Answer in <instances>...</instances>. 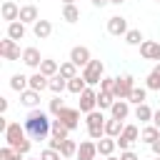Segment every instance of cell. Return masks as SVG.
<instances>
[{
	"label": "cell",
	"instance_id": "obj_42",
	"mask_svg": "<svg viewBox=\"0 0 160 160\" xmlns=\"http://www.w3.org/2000/svg\"><path fill=\"white\" fill-rule=\"evenodd\" d=\"M100 90L112 92V90H115V78H102V80H100Z\"/></svg>",
	"mask_w": 160,
	"mask_h": 160
},
{
	"label": "cell",
	"instance_id": "obj_49",
	"mask_svg": "<svg viewBox=\"0 0 160 160\" xmlns=\"http://www.w3.org/2000/svg\"><path fill=\"white\" fill-rule=\"evenodd\" d=\"M110 2H112V5H122L125 0H110Z\"/></svg>",
	"mask_w": 160,
	"mask_h": 160
},
{
	"label": "cell",
	"instance_id": "obj_23",
	"mask_svg": "<svg viewBox=\"0 0 160 160\" xmlns=\"http://www.w3.org/2000/svg\"><path fill=\"white\" fill-rule=\"evenodd\" d=\"M135 120H140V122H152V110H150L148 102L135 105Z\"/></svg>",
	"mask_w": 160,
	"mask_h": 160
},
{
	"label": "cell",
	"instance_id": "obj_39",
	"mask_svg": "<svg viewBox=\"0 0 160 160\" xmlns=\"http://www.w3.org/2000/svg\"><path fill=\"white\" fill-rule=\"evenodd\" d=\"M40 160H62V155H60V150H52V148H45V150L40 152Z\"/></svg>",
	"mask_w": 160,
	"mask_h": 160
},
{
	"label": "cell",
	"instance_id": "obj_47",
	"mask_svg": "<svg viewBox=\"0 0 160 160\" xmlns=\"http://www.w3.org/2000/svg\"><path fill=\"white\" fill-rule=\"evenodd\" d=\"M90 2H92V5H95V8H105V5H108V2H110V0H90Z\"/></svg>",
	"mask_w": 160,
	"mask_h": 160
},
{
	"label": "cell",
	"instance_id": "obj_28",
	"mask_svg": "<svg viewBox=\"0 0 160 160\" xmlns=\"http://www.w3.org/2000/svg\"><path fill=\"white\" fill-rule=\"evenodd\" d=\"M85 88H88V82H85V78H82V75H75L72 80H68V90H70L72 95H80Z\"/></svg>",
	"mask_w": 160,
	"mask_h": 160
},
{
	"label": "cell",
	"instance_id": "obj_8",
	"mask_svg": "<svg viewBox=\"0 0 160 160\" xmlns=\"http://www.w3.org/2000/svg\"><path fill=\"white\" fill-rule=\"evenodd\" d=\"M108 32L115 35V38H125V32H128V20H125L122 15L108 18Z\"/></svg>",
	"mask_w": 160,
	"mask_h": 160
},
{
	"label": "cell",
	"instance_id": "obj_46",
	"mask_svg": "<svg viewBox=\"0 0 160 160\" xmlns=\"http://www.w3.org/2000/svg\"><path fill=\"white\" fill-rule=\"evenodd\" d=\"M152 125H155V128H160V110H155V112H152Z\"/></svg>",
	"mask_w": 160,
	"mask_h": 160
},
{
	"label": "cell",
	"instance_id": "obj_43",
	"mask_svg": "<svg viewBox=\"0 0 160 160\" xmlns=\"http://www.w3.org/2000/svg\"><path fill=\"white\" fill-rule=\"evenodd\" d=\"M65 140H60V138H55V135H50L48 138V148H52V150H60V145H62Z\"/></svg>",
	"mask_w": 160,
	"mask_h": 160
},
{
	"label": "cell",
	"instance_id": "obj_38",
	"mask_svg": "<svg viewBox=\"0 0 160 160\" xmlns=\"http://www.w3.org/2000/svg\"><path fill=\"white\" fill-rule=\"evenodd\" d=\"M142 40H145V38H142L140 30H128V32H125V42H128V45H140Z\"/></svg>",
	"mask_w": 160,
	"mask_h": 160
},
{
	"label": "cell",
	"instance_id": "obj_21",
	"mask_svg": "<svg viewBox=\"0 0 160 160\" xmlns=\"http://www.w3.org/2000/svg\"><path fill=\"white\" fill-rule=\"evenodd\" d=\"M20 20L28 25V22H38L40 20V15H38V8L35 5H22L20 8Z\"/></svg>",
	"mask_w": 160,
	"mask_h": 160
},
{
	"label": "cell",
	"instance_id": "obj_15",
	"mask_svg": "<svg viewBox=\"0 0 160 160\" xmlns=\"http://www.w3.org/2000/svg\"><path fill=\"white\" fill-rule=\"evenodd\" d=\"M115 148H118V140H115V138H110V135H105V138H100V140H98V155L110 158V155L115 152Z\"/></svg>",
	"mask_w": 160,
	"mask_h": 160
},
{
	"label": "cell",
	"instance_id": "obj_19",
	"mask_svg": "<svg viewBox=\"0 0 160 160\" xmlns=\"http://www.w3.org/2000/svg\"><path fill=\"white\" fill-rule=\"evenodd\" d=\"M20 102H22L25 108H30V110H32V108L40 102V92H38V90H32V88H28V90H22V92H20Z\"/></svg>",
	"mask_w": 160,
	"mask_h": 160
},
{
	"label": "cell",
	"instance_id": "obj_3",
	"mask_svg": "<svg viewBox=\"0 0 160 160\" xmlns=\"http://www.w3.org/2000/svg\"><path fill=\"white\" fill-rule=\"evenodd\" d=\"M82 78L88 85H100V80L105 78V65L102 60H90L85 68H82Z\"/></svg>",
	"mask_w": 160,
	"mask_h": 160
},
{
	"label": "cell",
	"instance_id": "obj_33",
	"mask_svg": "<svg viewBox=\"0 0 160 160\" xmlns=\"http://www.w3.org/2000/svg\"><path fill=\"white\" fill-rule=\"evenodd\" d=\"M145 98H148V88H132V92H130V98H128V102H132V105H140V102H145Z\"/></svg>",
	"mask_w": 160,
	"mask_h": 160
},
{
	"label": "cell",
	"instance_id": "obj_25",
	"mask_svg": "<svg viewBox=\"0 0 160 160\" xmlns=\"http://www.w3.org/2000/svg\"><path fill=\"white\" fill-rule=\"evenodd\" d=\"M40 72L48 75V78H52V75L60 72V65H58L55 60H50V58H42V62H40Z\"/></svg>",
	"mask_w": 160,
	"mask_h": 160
},
{
	"label": "cell",
	"instance_id": "obj_1",
	"mask_svg": "<svg viewBox=\"0 0 160 160\" xmlns=\"http://www.w3.org/2000/svg\"><path fill=\"white\" fill-rule=\"evenodd\" d=\"M22 125H25L28 135H30L32 140H38V142H40V140H48V138H50V132H52V120L48 118V112L35 110V108L25 115Z\"/></svg>",
	"mask_w": 160,
	"mask_h": 160
},
{
	"label": "cell",
	"instance_id": "obj_27",
	"mask_svg": "<svg viewBox=\"0 0 160 160\" xmlns=\"http://www.w3.org/2000/svg\"><path fill=\"white\" fill-rule=\"evenodd\" d=\"M48 90H52L55 95H60L62 90H68V78H62L60 72H58V75H52V78H50V88H48Z\"/></svg>",
	"mask_w": 160,
	"mask_h": 160
},
{
	"label": "cell",
	"instance_id": "obj_55",
	"mask_svg": "<svg viewBox=\"0 0 160 160\" xmlns=\"http://www.w3.org/2000/svg\"><path fill=\"white\" fill-rule=\"evenodd\" d=\"M158 2H160V0H158Z\"/></svg>",
	"mask_w": 160,
	"mask_h": 160
},
{
	"label": "cell",
	"instance_id": "obj_32",
	"mask_svg": "<svg viewBox=\"0 0 160 160\" xmlns=\"http://www.w3.org/2000/svg\"><path fill=\"white\" fill-rule=\"evenodd\" d=\"M60 75H62V78H68V80H72V78L78 75V65H75L72 60H65V62H60Z\"/></svg>",
	"mask_w": 160,
	"mask_h": 160
},
{
	"label": "cell",
	"instance_id": "obj_26",
	"mask_svg": "<svg viewBox=\"0 0 160 160\" xmlns=\"http://www.w3.org/2000/svg\"><path fill=\"white\" fill-rule=\"evenodd\" d=\"M10 88H12L15 92H22V90H28V88H30V78H25V75H20V72H18V75H12V78H10Z\"/></svg>",
	"mask_w": 160,
	"mask_h": 160
},
{
	"label": "cell",
	"instance_id": "obj_45",
	"mask_svg": "<svg viewBox=\"0 0 160 160\" xmlns=\"http://www.w3.org/2000/svg\"><path fill=\"white\" fill-rule=\"evenodd\" d=\"M150 150H152V152H155V155H160V138H158V140H155V142H152V145H150Z\"/></svg>",
	"mask_w": 160,
	"mask_h": 160
},
{
	"label": "cell",
	"instance_id": "obj_51",
	"mask_svg": "<svg viewBox=\"0 0 160 160\" xmlns=\"http://www.w3.org/2000/svg\"><path fill=\"white\" fill-rule=\"evenodd\" d=\"M22 160H40V158H22Z\"/></svg>",
	"mask_w": 160,
	"mask_h": 160
},
{
	"label": "cell",
	"instance_id": "obj_35",
	"mask_svg": "<svg viewBox=\"0 0 160 160\" xmlns=\"http://www.w3.org/2000/svg\"><path fill=\"white\" fill-rule=\"evenodd\" d=\"M25 155L20 152V150H15V148H10V145H5V148H0V160H22Z\"/></svg>",
	"mask_w": 160,
	"mask_h": 160
},
{
	"label": "cell",
	"instance_id": "obj_30",
	"mask_svg": "<svg viewBox=\"0 0 160 160\" xmlns=\"http://www.w3.org/2000/svg\"><path fill=\"white\" fill-rule=\"evenodd\" d=\"M105 115H102V110H92V112H85V122H88V128H95V125H105Z\"/></svg>",
	"mask_w": 160,
	"mask_h": 160
},
{
	"label": "cell",
	"instance_id": "obj_2",
	"mask_svg": "<svg viewBox=\"0 0 160 160\" xmlns=\"http://www.w3.org/2000/svg\"><path fill=\"white\" fill-rule=\"evenodd\" d=\"M2 135H5V142H8L10 148L20 150L22 155H28V152H30V148H32V138L28 135L25 125H20V122H10V125H8V130H5Z\"/></svg>",
	"mask_w": 160,
	"mask_h": 160
},
{
	"label": "cell",
	"instance_id": "obj_20",
	"mask_svg": "<svg viewBox=\"0 0 160 160\" xmlns=\"http://www.w3.org/2000/svg\"><path fill=\"white\" fill-rule=\"evenodd\" d=\"M145 88L148 90H155V92H160V62L150 70V75L145 78Z\"/></svg>",
	"mask_w": 160,
	"mask_h": 160
},
{
	"label": "cell",
	"instance_id": "obj_16",
	"mask_svg": "<svg viewBox=\"0 0 160 160\" xmlns=\"http://www.w3.org/2000/svg\"><path fill=\"white\" fill-rule=\"evenodd\" d=\"M30 88H32V90H38V92H42V90H48V88H50V78H48V75H42V72L38 70V72H32V75H30Z\"/></svg>",
	"mask_w": 160,
	"mask_h": 160
},
{
	"label": "cell",
	"instance_id": "obj_4",
	"mask_svg": "<svg viewBox=\"0 0 160 160\" xmlns=\"http://www.w3.org/2000/svg\"><path fill=\"white\" fill-rule=\"evenodd\" d=\"M132 88H135V78H132V75L115 78V90H112V95H115L118 100H128L130 92H132Z\"/></svg>",
	"mask_w": 160,
	"mask_h": 160
},
{
	"label": "cell",
	"instance_id": "obj_13",
	"mask_svg": "<svg viewBox=\"0 0 160 160\" xmlns=\"http://www.w3.org/2000/svg\"><path fill=\"white\" fill-rule=\"evenodd\" d=\"M22 62H25L28 68H35V70H40V62H42V58H40V50H38V48H25V50H22Z\"/></svg>",
	"mask_w": 160,
	"mask_h": 160
},
{
	"label": "cell",
	"instance_id": "obj_14",
	"mask_svg": "<svg viewBox=\"0 0 160 160\" xmlns=\"http://www.w3.org/2000/svg\"><path fill=\"white\" fill-rule=\"evenodd\" d=\"M32 32H35L38 40H48L52 35V22L50 20H38V22H32Z\"/></svg>",
	"mask_w": 160,
	"mask_h": 160
},
{
	"label": "cell",
	"instance_id": "obj_48",
	"mask_svg": "<svg viewBox=\"0 0 160 160\" xmlns=\"http://www.w3.org/2000/svg\"><path fill=\"white\" fill-rule=\"evenodd\" d=\"M5 110H8V100H5V98H0V112H5Z\"/></svg>",
	"mask_w": 160,
	"mask_h": 160
},
{
	"label": "cell",
	"instance_id": "obj_52",
	"mask_svg": "<svg viewBox=\"0 0 160 160\" xmlns=\"http://www.w3.org/2000/svg\"><path fill=\"white\" fill-rule=\"evenodd\" d=\"M108 160H120V158H112V155H110V158H108Z\"/></svg>",
	"mask_w": 160,
	"mask_h": 160
},
{
	"label": "cell",
	"instance_id": "obj_10",
	"mask_svg": "<svg viewBox=\"0 0 160 160\" xmlns=\"http://www.w3.org/2000/svg\"><path fill=\"white\" fill-rule=\"evenodd\" d=\"M140 55H142L145 60H158V62H160V42H155V40H142V42H140Z\"/></svg>",
	"mask_w": 160,
	"mask_h": 160
},
{
	"label": "cell",
	"instance_id": "obj_7",
	"mask_svg": "<svg viewBox=\"0 0 160 160\" xmlns=\"http://www.w3.org/2000/svg\"><path fill=\"white\" fill-rule=\"evenodd\" d=\"M92 110H98V92L88 85L80 92V112H92Z\"/></svg>",
	"mask_w": 160,
	"mask_h": 160
},
{
	"label": "cell",
	"instance_id": "obj_29",
	"mask_svg": "<svg viewBox=\"0 0 160 160\" xmlns=\"http://www.w3.org/2000/svg\"><path fill=\"white\" fill-rule=\"evenodd\" d=\"M115 100H118V98H115L112 92H105V90L98 92V108H100V110H110Z\"/></svg>",
	"mask_w": 160,
	"mask_h": 160
},
{
	"label": "cell",
	"instance_id": "obj_6",
	"mask_svg": "<svg viewBox=\"0 0 160 160\" xmlns=\"http://www.w3.org/2000/svg\"><path fill=\"white\" fill-rule=\"evenodd\" d=\"M0 55H2L5 60H22V55H20V45H18V40H12V38L0 40Z\"/></svg>",
	"mask_w": 160,
	"mask_h": 160
},
{
	"label": "cell",
	"instance_id": "obj_31",
	"mask_svg": "<svg viewBox=\"0 0 160 160\" xmlns=\"http://www.w3.org/2000/svg\"><path fill=\"white\" fill-rule=\"evenodd\" d=\"M62 20H65V22H78V20H80L78 5H62Z\"/></svg>",
	"mask_w": 160,
	"mask_h": 160
},
{
	"label": "cell",
	"instance_id": "obj_34",
	"mask_svg": "<svg viewBox=\"0 0 160 160\" xmlns=\"http://www.w3.org/2000/svg\"><path fill=\"white\" fill-rule=\"evenodd\" d=\"M60 155H62V158H75V155H78V142L68 138V140L60 145Z\"/></svg>",
	"mask_w": 160,
	"mask_h": 160
},
{
	"label": "cell",
	"instance_id": "obj_18",
	"mask_svg": "<svg viewBox=\"0 0 160 160\" xmlns=\"http://www.w3.org/2000/svg\"><path fill=\"white\" fill-rule=\"evenodd\" d=\"M122 130H125L122 120H118V118H112V115L105 120V135H110V138H118V135H122Z\"/></svg>",
	"mask_w": 160,
	"mask_h": 160
},
{
	"label": "cell",
	"instance_id": "obj_11",
	"mask_svg": "<svg viewBox=\"0 0 160 160\" xmlns=\"http://www.w3.org/2000/svg\"><path fill=\"white\" fill-rule=\"evenodd\" d=\"M70 60H72L78 68H85V65H88L92 58H90V50H88L85 45H75V48L70 50Z\"/></svg>",
	"mask_w": 160,
	"mask_h": 160
},
{
	"label": "cell",
	"instance_id": "obj_22",
	"mask_svg": "<svg viewBox=\"0 0 160 160\" xmlns=\"http://www.w3.org/2000/svg\"><path fill=\"white\" fill-rule=\"evenodd\" d=\"M8 38H12V40H22V38H25V22H22V20L8 22Z\"/></svg>",
	"mask_w": 160,
	"mask_h": 160
},
{
	"label": "cell",
	"instance_id": "obj_50",
	"mask_svg": "<svg viewBox=\"0 0 160 160\" xmlns=\"http://www.w3.org/2000/svg\"><path fill=\"white\" fill-rule=\"evenodd\" d=\"M62 5H75V0H62Z\"/></svg>",
	"mask_w": 160,
	"mask_h": 160
},
{
	"label": "cell",
	"instance_id": "obj_17",
	"mask_svg": "<svg viewBox=\"0 0 160 160\" xmlns=\"http://www.w3.org/2000/svg\"><path fill=\"white\" fill-rule=\"evenodd\" d=\"M110 115L118 118V120H125V118L130 115V102H128V100H115L112 108H110Z\"/></svg>",
	"mask_w": 160,
	"mask_h": 160
},
{
	"label": "cell",
	"instance_id": "obj_5",
	"mask_svg": "<svg viewBox=\"0 0 160 160\" xmlns=\"http://www.w3.org/2000/svg\"><path fill=\"white\" fill-rule=\"evenodd\" d=\"M68 130H75L78 125H80V108H62L60 110V115H55Z\"/></svg>",
	"mask_w": 160,
	"mask_h": 160
},
{
	"label": "cell",
	"instance_id": "obj_9",
	"mask_svg": "<svg viewBox=\"0 0 160 160\" xmlns=\"http://www.w3.org/2000/svg\"><path fill=\"white\" fill-rule=\"evenodd\" d=\"M95 155H98V140H82L80 145H78V160H95Z\"/></svg>",
	"mask_w": 160,
	"mask_h": 160
},
{
	"label": "cell",
	"instance_id": "obj_36",
	"mask_svg": "<svg viewBox=\"0 0 160 160\" xmlns=\"http://www.w3.org/2000/svg\"><path fill=\"white\" fill-rule=\"evenodd\" d=\"M118 138H122V140H128V142H135V140L140 138V130H138V125H125L122 135H118Z\"/></svg>",
	"mask_w": 160,
	"mask_h": 160
},
{
	"label": "cell",
	"instance_id": "obj_54",
	"mask_svg": "<svg viewBox=\"0 0 160 160\" xmlns=\"http://www.w3.org/2000/svg\"><path fill=\"white\" fill-rule=\"evenodd\" d=\"M155 160H160V155H155Z\"/></svg>",
	"mask_w": 160,
	"mask_h": 160
},
{
	"label": "cell",
	"instance_id": "obj_12",
	"mask_svg": "<svg viewBox=\"0 0 160 160\" xmlns=\"http://www.w3.org/2000/svg\"><path fill=\"white\" fill-rule=\"evenodd\" d=\"M0 15H2V20L15 22V20H20V8H18L12 0H2V5H0Z\"/></svg>",
	"mask_w": 160,
	"mask_h": 160
},
{
	"label": "cell",
	"instance_id": "obj_41",
	"mask_svg": "<svg viewBox=\"0 0 160 160\" xmlns=\"http://www.w3.org/2000/svg\"><path fill=\"white\" fill-rule=\"evenodd\" d=\"M88 135H90V140H100V138H105V125L88 128Z\"/></svg>",
	"mask_w": 160,
	"mask_h": 160
},
{
	"label": "cell",
	"instance_id": "obj_53",
	"mask_svg": "<svg viewBox=\"0 0 160 160\" xmlns=\"http://www.w3.org/2000/svg\"><path fill=\"white\" fill-rule=\"evenodd\" d=\"M62 160H72V158H62Z\"/></svg>",
	"mask_w": 160,
	"mask_h": 160
},
{
	"label": "cell",
	"instance_id": "obj_37",
	"mask_svg": "<svg viewBox=\"0 0 160 160\" xmlns=\"http://www.w3.org/2000/svg\"><path fill=\"white\" fill-rule=\"evenodd\" d=\"M68 132H70V130L55 118V120H52V132H50V135H55V138H60V140H68Z\"/></svg>",
	"mask_w": 160,
	"mask_h": 160
},
{
	"label": "cell",
	"instance_id": "obj_44",
	"mask_svg": "<svg viewBox=\"0 0 160 160\" xmlns=\"http://www.w3.org/2000/svg\"><path fill=\"white\" fill-rule=\"evenodd\" d=\"M120 160H140V158H138L132 150H122V152H120Z\"/></svg>",
	"mask_w": 160,
	"mask_h": 160
},
{
	"label": "cell",
	"instance_id": "obj_40",
	"mask_svg": "<svg viewBox=\"0 0 160 160\" xmlns=\"http://www.w3.org/2000/svg\"><path fill=\"white\" fill-rule=\"evenodd\" d=\"M62 108H65L62 98H60V95H55V98L50 100V112H52V115H60V110H62Z\"/></svg>",
	"mask_w": 160,
	"mask_h": 160
},
{
	"label": "cell",
	"instance_id": "obj_24",
	"mask_svg": "<svg viewBox=\"0 0 160 160\" xmlns=\"http://www.w3.org/2000/svg\"><path fill=\"white\" fill-rule=\"evenodd\" d=\"M158 138H160V128H155L152 122H150L148 128H142V132H140V140H142V142H148V145H152Z\"/></svg>",
	"mask_w": 160,
	"mask_h": 160
}]
</instances>
